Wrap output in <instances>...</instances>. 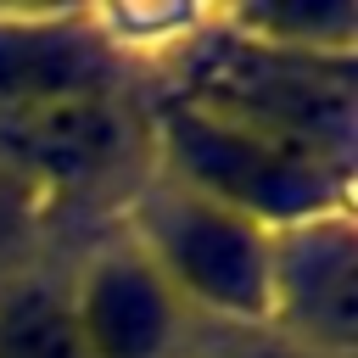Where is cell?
I'll list each match as a JSON object with an SVG mask.
<instances>
[{
    "label": "cell",
    "mask_w": 358,
    "mask_h": 358,
    "mask_svg": "<svg viewBox=\"0 0 358 358\" xmlns=\"http://www.w3.org/2000/svg\"><path fill=\"white\" fill-rule=\"evenodd\" d=\"M140 117L151 173L263 224L268 235L324 213H352V168L313 145L241 123L168 84L140 90Z\"/></svg>",
    "instance_id": "6da1fadb"
},
{
    "label": "cell",
    "mask_w": 358,
    "mask_h": 358,
    "mask_svg": "<svg viewBox=\"0 0 358 358\" xmlns=\"http://www.w3.org/2000/svg\"><path fill=\"white\" fill-rule=\"evenodd\" d=\"M112 229L168 280L201 330L268 336L274 324V235L145 168L117 201Z\"/></svg>",
    "instance_id": "7a4b0ae2"
},
{
    "label": "cell",
    "mask_w": 358,
    "mask_h": 358,
    "mask_svg": "<svg viewBox=\"0 0 358 358\" xmlns=\"http://www.w3.org/2000/svg\"><path fill=\"white\" fill-rule=\"evenodd\" d=\"M162 73L168 90L352 168V62L263 45L213 11L185 28L179 45H168Z\"/></svg>",
    "instance_id": "3957f363"
},
{
    "label": "cell",
    "mask_w": 358,
    "mask_h": 358,
    "mask_svg": "<svg viewBox=\"0 0 358 358\" xmlns=\"http://www.w3.org/2000/svg\"><path fill=\"white\" fill-rule=\"evenodd\" d=\"M0 168L28 185L50 213L73 201H117L145 179V117L140 90H67L0 112Z\"/></svg>",
    "instance_id": "277c9868"
},
{
    "label": "cell",
    "mask_w": 358,
    "mask_h": 358,
    "mask_svg": "<svg viewBox=\"0 0 358 358\" xmlns=\"http://www.w3.org/2000/svg\"><path fill=\"white\" fill-rule=\"evenodd\" d=\"M62 291L90 358H196L207 347L190 308L117 229L84 241L62 263Z\"/></svg>",
    "instance_id": "5b68a950"
},
{
    "label": "cell",
    "mask_w": 358,
    "mask_h": 358,
    "mask_svg": "<svg viewBox=\"0 0 358 358\" xmlns=\"http://www.w3.org/2000/svg\"><path fill=\"white\" fill-rule=\"evenodd\" d=\"M274 341L302 358H352L358 347V229L324 213L274 235Z\"/></svg>",
    "instance_id": "8992f818"
},
{
    "label": "cell",
    "mask_w": 358,
    "mask_h": 358,
    "mask_svg": "<svg viewBox=\"0 0 358 358\" xmlns=\"http://www.w3.org/2000/svg\"><path fill=\"white\" fill-rule=\"evenodd\" d=\"M129 84L117 34L95 11H0V112L67 90Z\"/></svg>",
    "instance_id": "52a82bcc"
},
{
    "label": "cell",
    "mask_w": 358,
    "mask_h": 358,
    "mask_svg": "<svg viewBox=\"0 0 358 358\" xmlns=\"http://www.w3.org/2000/svg\"><path fill=\"white\" fill-rule=\"evenodd\" d=\"M0 358H90L62 291V268L45 257L0 280Z\"/></svg>",
    "instance_id": "ba28073f"
},
{
    "label": "cell",
    "mask_w": 358,
    "mask_h": 358,
    "mask_svg": "<svg viewBox=\"0 0 358 358\" xmlns=\"http://www.w3.org/2000/svg\"><path fill=\"white\" fill-rule=\"evenodd\" d=\"M218 17L263 45H280L296 56H324V62H352L358 11L347 0H274V6H235Z\"/></svg>",
    "instance_id": "9c48e42d"
},
{
    "label": "cell",
    "mask_w": 358,
    "mask_h": 358,
    "mask_svg": "<svg viewBox=\"0 0 358 358\" xmlns=\"http://www.w3.org/2000/svg\"><path fill=\"white\" fill-rule=\"evenodd\" d=\"M50 218L56 213L28 185H17L0 168V280L17 274V268H28V263H39V241L50 229Z\"/></svg>",
    "instance_id": "30bf717a"
},
{
    "label": "cell",
    "mask_w": 358,
    "mask_h": 358,
    "mask_svg": "<svg viewBox=\"0 0 358 358\" xmlns=\"http://www.w3.org/2000/svg\"><path fill=\"white\" fill-rule=\"evenodd\" d=\"M196 358H302V352L285 347V341H274V336H218Z\"/></svg>",
    "instance_id": "8fae6325"
}]
</instances>
